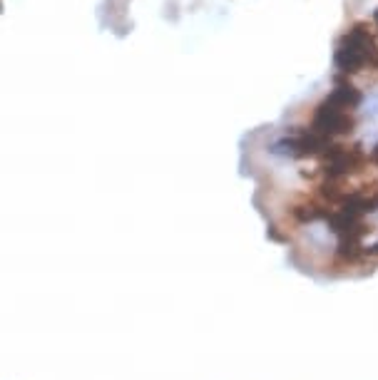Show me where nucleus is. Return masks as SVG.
<instances>
[{
  "mask_svg": "<svg viewBox=\"0 0 378 380\" xmlns=\"http://www.w3.org/2000/svg\"><path fill=\"white\" fill-rule=\"evenodd\" d=\"M334 65L341 75H361L378 70L376 33L368 25H351L334 48Z\"/></svg>",
  "mask_w": 378,
  "mask_h": 380,
  "instance_id": "nucleus-1",
  "label": "nucleus"
},
{
  "mask_svg": "<svg viewBox=\"0 0 378 380\" xmlns=\"http://www.w3.org/2000/svg\"><path fill=\"white\" fill-rule=\"evenodd\" d=\"M373 28H378V8H376V13H373Z\"/></svg>",
  "mask_w": 378,
  "mask_h": 380,
  "instance_id": "nucleus-2",
  "label": "nucleus"
},
{
  "mask_svg": "<svg viewBox=\"0 0 378 380\" xmlns=\"http://www.w3.org/2000/svg\"><path fill=\"white\" fill-rule=\"evenodd\" d=\"M0 13H3V0H0Z\"/></svg>",
  "mask_w": 378,
  "mask_h": 380,
  "instance_id": "nucleus-3",
  "label": "nucleus"
}]
</instances>
